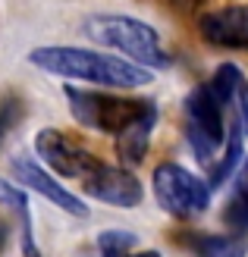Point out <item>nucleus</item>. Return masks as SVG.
<instances>
[{
    "mask_svg": "<svg viewBox=\"0 0 248 257\" xmlns=\"http://www.w3.org/2000/svg\"><path fill=\"white\" fill-rule=\"evenodd\" d=\"M211 185L179 163H160L154 170V198L176 220H195L211 207Z\"/></svg>",
    "mask_w": 248,
    "mask_h": 257,
    "instance_id": "nucleus-5",
    "label": "nucleus"
},
{
    "mask_svg": "<svg viewBox=\"0 0 248 257\" xmlns=\"http://www.w3.org/2000/svg\"><path fill=\"white\" fill-rule=\"evenodd\" d=\"M232 104H236V110H239V122H242L245 135H248V82H245V75H242V82L236 85V94H232Z\"/></svg>",
    "mask_w": 248,
    "mask_h": 257,
    "instance_id": "nucleus-17",
    "label": "nucleus"
},
{
    "mask_svg": "<svg viewBox=\"0 0 248 257\" xmlns=\"http://www.w3.org/2000/svg\"><path fill=\"white\" fill-rule=\"evenodd\" d=\"M7 241H10V220H0V251L7 248Z\"/></svg>",
    "mask_w": 248,
    "mask_h": 257,
    "instance_id": "nucleus-18",
    "label": "nucleus"
},
{
    "mask_svg": "<svg viewBox=\"0 0 248 257\" xmlns=\"http://www.w3.org/2000/svg\"><path fill=\"white\" fill-rule=\"evenodd\" d=\"M32 66L60 79H79L104 88H145L154 82V72L126 57H110L82 47H38L32 50Z\"/></svg>",
    "mask_w": 248,
    "mask_h": 257,
    "instance_id": "nucleus-1",
    "label": "nucleus"
},
{
    "mask_svg": "<svg viewBox=\"0 0 248 257\" xmlns=\"http://www.w3.org/2000/svg\"><path fill=\"white\" fill-rule=\"evenodd\" d=\"M120 257H163L160 251H129V254H120Z\"/></svg>",
    "mask_w": 248,
    "mask_h": 257,
    "instance_id": "nucleus-19",
    "label": "nucleus"
},
{
    "mask_svg": "<svg viewBox=\"0 0 248 257\" xmlns=\"http://www.w3.org/2000/svg\"><path fill=\"white\" fill-rule=\"evenodd\" d=\"M242 135H245L242 122H232L229 125V141H226V154L220 157V163H214L211 170H207V173H211V176H207V185H211V188H223L226 179L236 173V166L242 160Z\"/></svg>",
    "mask_w": 248,
    "mask_h": 257,
    "instance_id": "nucleus-13",
    "label": "nucleus"
},
{
    "mask_svg": "<svg viewBox=\"0 0 248 257\" xmlns=\"http://www.w3.org/2000/svg\"><path fill=\"white\" fill-rule=\"evenodd\" d=\"M201 38L214 47L248 50V7H226L217 13H207L198 22Z\"/></svg>",
    "mask_w": 248,
    "mask_h": 257,
    "instance_id": "nucleus-9",
    "label": "nucleus"
},
{
    "mask_svg": "<svg viewBox=\"0 0 248 257\" xmlns=\"http://www.w3.org/2000/svg\"><path fill=\"white\" fill-rule=\"evenodd\" d=\"M223 223H226L229 232H245L248 235V163H245L236 188H232L226 207H223Z\"/></svg>",
    "mask_w": 248,
    "mask_h": 257,
    "instance_id": "nucleus-14",
    "label": "nucleus"
},
{
    "mask_svg": "<svg viewBox=\"0 0 248 257\" xmlns=\"http://www.w3.org/2000/svg\"><path fill=\"white\" fill-rule=\"evenodd\" d=\"M179 241L195 257H245L248 238L245 232H182Z\"/></svg>",
    "mask_w": 248,
    "mask_h": 257,
    "instance_id": "nucleus-10",
    "label": "nucleus"
},
{
    "mask_svg": "<svg viewBox=\"0 0 248 257\" xmlns=\"http://www.w3.org/2000/svg\"><path fill=\"white\" fill-rule=\"evenodd\" d=\"M13 173H16V179H19L25 188L44 195L50 204H57L63 213L75 216V220H88V204L82 198H75L72 191H66L41 163H35L32 157H13Z\"/></svg>",
    "mask_w": 248,
    "mask_h": 257,
    "instance_id": "nucleus-8",
    "label": "nucleus"
},
{
    "mask_svg": "<svg viewBox=\"0 0 248 257\" xmlns=\"http://www.w3.org/2000/svg\"><path fill=\"white\" fill-rule=\"evenodd\" d=\"M22 116H25V104H22V97H19V94H13V91H10V94L0 97V148H4L7 135L22 122Z\"/></svg>",
    "mask_w": 248,
    "mask_h": 257,
    "instance_id": "nucleus-16",
    "label": "nucleus"
},
{
    "mask_svg": "<svg viewBox=\"0 0 248 257\" xmlns=\"http://www.w3.org/2000/svg\"><path fill=\"white\" fill-rule=\"evenodd\" d=\"M35 154L41 157L44 166L66 179H85L101 166V160L88 148L75 145L69 135H63L60 128H41L35 135Z\"/></svg>",
    "mask_w": 248,
    "mask_h": 257,
    "instance_id": "nucleus-6",
    "label": "nucleus"
},
{
    "mask_svg": "<svg viewBox=\"0 0 248 257\" xmlns=\"http://www.w3.org/2000/svg\"><path fill=\"white\" fill-rule=\"evenodd\" d=\"M154 122H157V110L145 113L141 119H135L132 125H126L120 135H116V154H120V160L135 166L145 160L148 154V141H151V132H154Z\"/></svg>",
    "mask_w": 248,
    "mask_h": 257,
    "instance_id": "nucleus-11",
    "label": "nucleus"
},
{
    "mask_svg": "<svg viewBox=\"0 0 248 257\" xmlns=\"http://www.w3.org/2000/svg\"><path fill=\"white\" fill-rule=\"evenodd\" d=\"M173 4H176L179 10H195V7L201 4V0H173Z\"/></svg>",
    "mask_w": 248,
    "mask_h": 257,
    "instance_id": "nucleus-20",
    "label": "nucleus"
},
{
    "mask_svg": "<svg viewBox=\"0 0 248 257\" xmlns=\"http://www.w3.org/2000/svg\"><path fill=\"white\" fill-rule=\"evenodd\" d=\"M138 248V235L135 232H123V229H107L98 235V251L101 257H120Z\"/></svg>",
    "mask_w": 248,
    "mask_h": 257,
    "instance_id": "nucleus-15",
    "label": "nucleus"
},
{
    "mask_svg": "<svg viewBox=\"0 0 248 257\" xmlns=\"http://www.w3.org/2000/svg\"><path fill=\"white\" fill-rule=\"evenodd\" d=\"M66 100L75 122H82L85 128H95V132H110V135H120L126 125H132L145 113L157 110V104L148 97H113V94H98L72 85H66Z\"/></svg>",
    "mask_w": 248,
    "mask_h": 257,
    "instance_id": "nucleus-3",
    "label": "nucleus"
},
{
    "mask_svg": "<svg viewBox=\"0 0 248 257\" xmlns=\"http://www.w3.org/2000/svg\"><path fill=\"white\" fill-rule=\"evenodd\" d=\"M85 35L91 41H98L104 47H116L129 60L141 63L148 69H163L170 66V54L160 44V35L145 25L141 19L132 16H95L88 19Z\"/></svg>",
    "mask_w": 248,
    "mask_h": 257,
    "instance_id": "nucleus-2",
    "label": "nucleus"
},
{
    "mask_svg": "<svg viewBox=\"0 0 248 257\" xmlns=\"http://www.w3.org/2000/svg\"><path fill=\"white\" fill-rule=\"evenodd\" d=\"M0 204L19 220V229H22V254L25 257H41L38 254V241H35V229H32V207H29V198L25 191L16 188L13 182L0 179Z\"/></svg>",
    "mask_w": 248,
    "mask_h": 257,
    "instance_id": "nucleus-12",
    "label": "nucleus"
},
{
    "mask_svg": "<svg viewBox=\"0 0 248 257\" xmlns=\"http://www.w3.org/2000/svg\"><path fill=\"white\" fill-rule=\"evenodd\" d=\"M82 185H85V195L110 204V207H138L145 201V188H141L138 176L120 170V166L101 163L91 176L82 179Z\"/></svg>",
    "mask_w": 248,
    "mask_h": 257,
    "instance_id": "nucleus-7",
    "label": "nucleus"
},
{
    "mask_svg": "<svg viewBox=\"0 0 248 257\" xmlns=\"http://www.w3.org/2000/svg\"><path fill=\"white\" fill-rule=\"evenodd\" d=\"M223 97L214 91V85H198L186 97V135L201 166L211 170L214 154L223 148L226 138V116H223Z\"/></svg>",
    "mask_w": 248,
    "mask_h": 257,
    "instance_id": "nucleus-4",
    "label": "nucleus"
}]
</instances>
